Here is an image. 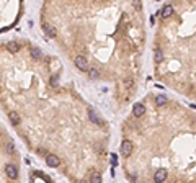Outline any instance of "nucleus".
<instances>
[{
    "label": "nucleus",
    "mask_w": 196,
    "mask_h": 183,
    "mask_svg": "<svg viewBox=\"0 0 196 183\" xmlns=\"http://www.w3.org/2000/svg\"><path fill=\"white\" fill-rule=\"evenodd\" d=\"M31 54H33L34 59H39V57H41V51L36 49V47H33V49H31Z\"/></svg>",
    "instance_id": "dca6fc26"
},
{
    "label": "nucleus",
    "mask_w": 196,
    "mask_h": 183,
    "mask_svg": "<svg viewBox=\"0 0 196 183\" xmlns=\"http://www.w3.org/2000/svg\"><path fill=\"white\" fill-rule=\"evenodd\" d=\"M134 8H141V3H139V2H134Z\"/></svg>",
    "instance_id": "aec40b11"
},
{
    "label": "nucleus",
    "mask_w": 196,
    "mask_h": 183,
    "mask_svg": "<svg viewBox=\"0 0 196 183\" xmlns=\"http://www.w3.org/2000/svg\"><path fill=\"white\" fill-rule=\"evenodd\" d=\"M5 149H7V152H8V154H13V152H15V147H13V144H12V142L7 144Z\"/></svg>",
    "instance_id": "f3484780"
},
{
    "label": "nucleus",
    "mask_w": 196,
    "mask_h": 183,
    "mask_svg": "<svg viewBox=\"0 0 196 183\" xmlns=\"http://www.w3.org/2000/svg\"><path fill=\"white\" fill-rule=\"evenodd\" d=\"M43 28H44V33H46L49 38H56V34H57V31H56V28H54V26H51V25H44Z\"/></svg>",
    "instance_id": "1a4fd4ad"
},
{
    "label": "nucleus",
    "mask_w": 196,
    "mask_h": 183,
    "mask_svg": "<svg viewBox=\"0 0 196 183\" xmlns=\"http://www.w3.org/2000/svg\"><path fill=\"white\" fill-rule=\"evenodd\" d=\"M132 149H134L132 142L126 139V141H122V142H121V149H120V152H121L122 157H129V155L132 154Z\"/></svg>",
    "instance_id": "f257e3e1"
},
{
    "label": "nucleus",
    "mask_w": 196,
    "mask_h": 183,
    "mask_svg": "<svg viewBox=\"0 0 196 183\" xmlns=\"http://www.w3.org/2000/svg\"><path fill=\"white\" fill-rule=\"evenodd\" d=\"M88 75L92 80H95V79H98V69L95 67H88Z\"/></svg>",
    "instance_id": "ddd939ff"
},
{
    "label": "nucleus",
    "mask_w": 196,
    "mask_h": 183,
    "mask_svg": "<svg viewBox=\"0 0 196 183\" xmlns=\"http://www.w3.org/2000/svg\"><path fill=\"white\" fill-rule=\"evenodd\" d=\"M57 75H52V77H51V85H52V87H57Z\"/></svg>",
    "instance_id": "a211bd4d"
},
{
    "label": "nucleus",
    "mask_w": 196,
    "mask_h": 183,
    "mask_svg": "<svg viewBox=\"0 0 196 183\" xmlns=\"http://www.w3.org/2000/svg\"><path fill=\"white\" fill-rule=\"evenodd\" d=\"M90 183H101V175H100V172H93L92 177H90Z\"/></svg>",
    "instance_id": "f8f14e48"
},
{
    "label": "nucleus",
    "mask_w": 196,
    "mask_h": 183,
    "mask_svg": "<svg viewBox=\"0 0 196 183\" xmlns=\"http://www.w3.org/2000/svg\"><path fill=\"white\" fill-rule=\"evenodd\" d=\"M146 113V106L141 105V103H136L134 106H132V115L136 116V118H141V116H144Z\"/></svg>",
    "instance_id": "20e7f679"
},
{
    "label": "nucleus",
    "mask_w": 196,
    "mask_h": 183,
    "mask_svg": "<svg viewBox=\"0 0 196 183\" xmlns=\"http://www.w3.org/2000/svg\"><path fill=\"white\" fill-rule=\"evenodd\" d=\"M165 102H167L165 95H159V96H157V98H155V105H157V106H162V105H163V103H165Z\"/></svg>",
    "instance_id": "2eb2a0df"
},
{
    "label": "nucleus",
    "mask_w": 196,
    "mask_h": 183,
    "mask_svg": "<svg viewBox=\"0 0 196 183\" xmlns=\"http://www.w3.org/2000/svg\"><path fill=\"white\" fill-rule=\"evenodd\" d=\"M88 118H90V121L92 123H95V124H101V119H100V116L95 113V110L93 108H88Z\"/></svg>",
    "instance_id": "423d86ee"
},
{
    "label": "nucleus",
    "mask_w": 196,
    "mask_h": 183,
    "mask_svg": "<svg viewBox=\"0 0 196 183\" xmlns=\"http://www.w3.org/2000/svg\"><path fill=\"white\" fill-rule=\"evenodd\" d=\"M154 59H155V62H162V61H163L162 49H155V56H154Z\"/></svg>",
    "instance_id": "4468645a"
},
{
    "label": "nucleus",
    "mask_w": 196,
    "mask_h": 183,
    "mask_svg": "<svg viewBox=\"0 0 196 183\" xmlns=\"http://www.w3.org/2000/svg\"><path fill=\"white\" fill-rule=\"evenodd\" d=\"M46 164L49 165V167H52V168H54V167H59V164H61V160H59V157H57V155H48V157H46Z\"/></svg>",
    "instance_id": "39448f33"
},
{
    "label": "nucleus",
    "mask_w": 196,
    "mask_h": 183,
    "mask_svg": "<svg viewBox=\"0 0 196 183\" xmlns=\"http://www.w3.org/2000/svg\"><path fill=\"white\" fill-rule=\"evenodd\" d=\"M172 15H173V7H172V5H165L162 8V16H163V18H169V16H172Z\"/></svg>",
    "instance_id": "9d476101"
},
{
    "label": "nucleus",
    "mask_w": 196,
    "mask_h": 183,
    "mask_svg": "<svg viewBox=\"0 0 196 183\" xmlns=\"http://www.w3.org/2000/svg\"><path fill=\"white\" fill-rule=\"evenodd\" d=\"M8 118H10V121H12V124H18L20 123V115L16 111H10Z\"/></svg>",
    "instance_id": "9b49d317"
},
{
    "label": "nucleus",
    "mask_w": 196,
    "mask_h": 183,
    "mask_svg": "<svg viewBox=\"0 0 196 183\" xmlns=\"http://www.w3.org/2000/svg\"><path fill=\"white\" fill-rule=\"evenodd\" d=\"M7 49H8L12 54H16V53L20 51V46H18V43H16V41H8V44H7Z\"/></svg>",
    "instance_id": "6e6552de"
},
{
    "label": "nucleus",
    "mask_w": 196,
    "mask_h": 183,
    "mask_svg": "<svg viewBox=\"0 0 196 183\" xmlns=\"http://www.w3.org/2000/svg\"><path fill=\"white\" fill-rule=\"evenodd\" d=\"M5 172H7V177L12 178V180H16V178H18V168H16L13 164H7L5 165Z\"/></svg>",
    "instance_id": "f03ea898"
},
{
    "label": "nucleus",
    "mask_w": 196,
    "mask_h": 183,
    "mask_svg": "<svg viewBox=\"0 0 196 183\" xmlns=\"http://www.w3.org/2000/svg\"><path fill=\"white\" fill-rule=\"evenodd\" d=\"M167 170H159V172H155V177H154V180H155L157 183H163V180L167 178Z\"/></svg>",
    "instance_id": "0eeeda50"
},
{
    "label": "nucleus",
    "mask_w": 196,
    "mask_h": 183,
    "mask_svg": "<svg viewBox=\"0 0 196 183\" xmlns=\"http://www.w3.org/2000/svg\"><path fill=\"white\" fill-rule=\"evenodd\" d=\"M75 65L80 69V70H88V62L83 56H77L75 57Z\"/></svg>",
    "instance_id": "7ed1b4c3"
},
{
    "label": "nucleus",
    "mask_w": 196,
    "mask_h": 183,
    "mask_svg": "<svg viewBox=\"0 0 196 183\" xmlns=\"http://www.w3.org/2000/svg\"><path fill=\"white\" fill-rule=\"evenodd\" d=\"M124 87H132V79H126V80H124Z\"/></svg>",
    "instance_id": "6ab92c4d"
}]
</instances>
